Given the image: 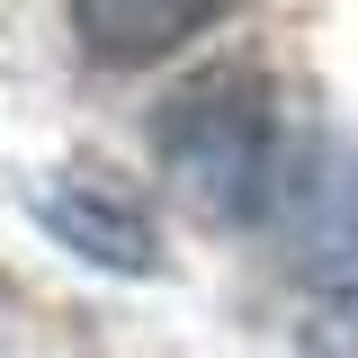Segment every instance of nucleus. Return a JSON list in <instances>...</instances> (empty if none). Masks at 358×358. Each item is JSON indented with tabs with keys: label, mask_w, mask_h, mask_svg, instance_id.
<instances>
[{
	"label": "nucleus",
	"mask_w": 358,
	"mask_h": 358,
	"mask_svg": "<svg viewBox=\"0 0 358 358\" xmlns=\"http://www.w3.org/2000/svg\"><path fill=\"white\" fill-rule=\"evenodd\" d=\"M162 171L171 188L215 224H251L287 188V143H278V90L260 72H197L162 108Z\"/></svg>",
	"instance_id": "obj_1"
},
{
	"label": "nucleus",
	"mask_w": 358,
	"mask_h": 358,
	"mask_svg": "<svg viewBox=\"0 0 358 358\" xmlns=\"http://www.w3.org/2000/svg\"><path fill=\"white\" fill-rule=\"evenodd\" d=\"M233 9H251V0H72V36H81L90 63H108V72H143V63L179 54L188 36L224 27Z\"/></svg>",
	"instance_id": "obj_2"
},
{
	"label": "nucleus",
	"mask_w": 358,
	"mask_h": 358,
	"mask_svg": "<svg viewBox=\"0 0 358 358\" xmlns=\"http://www.w3.org/2000/svg\"><path fill=\"white\" fill-rule=\"evenodd\" d=\"M36 224L54 233V242H72V251H90L99 268H126V278H143V268H162V242H152V215L134 206L126 188H108V179H63V188H45V197H36Z\"/></svg>",
	"instance_id": "obj_3"
},
{
	"label": "nucleus",
	"mask_w": 358,
	"mask_h": 358,
	"mask_svg": "<svg viewBox=\"0 0 358 358\" xmlns=\"http://www.w3.org/2000/svg\"><path fill=\"white\" fill-rule=\"evenodd\" d=\"M305 358H358V278L305 313Z\"/></svg>",
	"instance_id": "obj_4"
}]
</instances>
